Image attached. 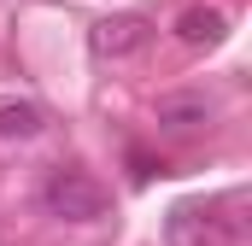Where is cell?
I'll return each mask as SVG.
<instances>
[{
    "mask_svg": "<svg viewBox=\"0 0 252 246\" xmlns=\"http://www.w3.org/2000/svg\"><path fill=\"white\" fill-rule=\"evenodd\" d=\"M41 205L59 223H100L106 217V187L94 182L88 170H53L41 182Z\"/></svg>",
    "mask_w": 252,
    "mask_h": 246,
    "instance_id": "6da1fadb",
    "label": "cell"
},
{
    "mask_svg": "<svg viewBox=\"0 0 252 246\" xmlns=\"http://www.w3.org/2000/svg\"><path fill=\"white\" fill-rule=\"evenodd\" d=\"M147 41H153V24L135 18V12H112V18H100V24L88 30L94 59H129V53H141Z\"/></svg>",
    "mask_w": 252,
    "mask_h": 246,
    "instance_id": "7a4b0ae2",
    "label": "cell"
},
{
    "mask_svg": "<svg viewBox=\"0 0 252 246\" xmlns=\"http://www.w3.org/2000/svg\"><path fill=\"white\" fill-rule=\"evenodd\" d=\"M223 35H229V12L223 6H188L176 18V41L182 47H217Z\"/></svg>",
    "mask_w": 252,
    "mask_h": 246,
    "instance_id": "3957f363",
    "label": "cell"
},
{
    "mask_svg": "<svg viewBox=\"0 0 252 246\" xmlns=\"http://www.w3.org/2000/svg\"><path fill=\"white\" fill-rule=\"evenodd\" d=\"M41 129H47V112L41 106H30V100H6L0 106V141H30Z\"/></svg>",
    "mask_w": 252,
    "mask_h": 246,
    "instance_id": "277c9868",
    "label": "cell"
},
{
    "mask_svg": "<svg viewBox=\"0 0 252 246\" xmlns=\"http://www.w3.org/2000/svg\"><path fill=\"white\" fill-rule=\"evenodd\" d=\"M158 123L193 129V123H211V106H205V100H164V106H158Z\"/></svg>",
    "mask_w": 252,
    "mask_h": 246,
    "instance_id": "5b68a950",
    "label": "cell"
}]
</instances>
